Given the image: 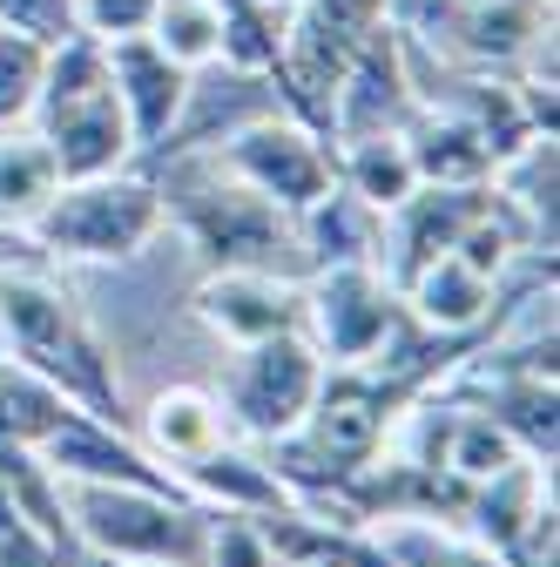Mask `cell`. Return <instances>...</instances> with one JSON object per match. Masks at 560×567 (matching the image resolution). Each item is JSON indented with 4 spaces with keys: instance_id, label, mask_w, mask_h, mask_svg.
I'll return each mask as SVG.
<instances>
[{
    "instance_id": "cell-11",
    "label": "cell",
    "mask_w": 560,
    "mask_h": 567,
    "mask_svg": "<svg viewBox=\"0 0 560 567\" xmlns=\"http://www.w3.org/2000/svg\"><path fill=\"white\" fill-rule=\"evenodd\" d=\"M263 115H291V102H284V89H277L270 68H237V61L189 68L183 115H176V128L163 135V150L143 169H156L169 156H203V150H217V142H230L237 128L263 122Z\"/></svg>"
},
{
    "instance_id": "cell-9",
    "label": "cell",
    "mask_w": 560,
    "mask_h": 567,
    "mask_svg": "<svg viewBox=\"0 0 560 567\" xmlns=\"http://www.w3.org/2000/svg\"><path fill=\"white\" fill-rule=\"evenodd\" d=\"M203 156H217L237 183H250L277 209H291V217H298V209H311L338 183L331 142L311 122H298V115H263V122L237 128L230 142H217V150H203Z\"/></svg>"
},
{
    "instance_id": "cell-15",
    "label": "cell",
    "mask_w": 560,
    "mask_h": 567,
    "mask_svg": "<svg viewBox=\"0 0 560 567\" xmlns=\"http://www.w3.org/2000/svg\"><path fill=\"white\" fill-rule=\"evenodd\" d=\"M108 48V89L128 115V135H135V169H143L156 150H163V135L176 128L183 115V95H189V68L169 61L149 34H128V41H102Z\"/></svg>"
},
{
    "instance_id": "cell-26",
    "label": "cell",
    "mask_w": 560,
    "mask_h": 567,
    "mask_svg": "<svg viewBox=\"0 0 560 567\" xmlns=\"http://www.w3.org/2000/svg\"><path fill=\"white\" fill-rule=\"evenodd\" d=\"M41 61L48 48L21 28H0V128H14L34 115V95H41Z\"/></svg>"
},
{
    "instance_id": "cell-3",
    "label": "cell",
    "mask_w": 560,
    "mask_h": 567,
    "mask_svg": "<svg viewBox=\"0 0 560 567\" xmlns=\"http://www.w3.org/2000/svg\"><path fill=\"white\" fill-rule=\"evenodd\" d=\"M68 520L95 560H163V567H203L209 514L183 486H102V480H61Z\"/></svg>"
},
{
    "instance_id": "cell-12",
    "label": "cell",
    "mask_w": 560,
    "mask_h": 567,
    "mask_svg": "<svg viewBox=\"0 0 560 567\" xmlns=\"http://www.w3.org/2000/svg\"><path fill=\"white\" fill-rule=\"evenodd\" d=\"M486 203H494V183H418L398 209H385L378 224V270L392 291L426 270L433 257H446L473 217H486Z\"/></svg>"
},
{
    "instance_id": "cell-31",
    "label": "cell",
    "mask_w": 560,
    "mask_h": 567,
    "mask_svg": "<svg viewBox=\"0 0 560 567\" xmlns=\"http://www.w3.org/2000/svg\"><path fill=\"white\" fill-rule=\"evenodd\" d=\"M257 8H263V14H277V21H284V14L298 8V0H257Z\"/></svg>"
},
{
    "instance_id": "cell-30",
    "label": "cell",
    "mask_w": 560,
    "mask_h": 567,
    "mask_svg": "<svg viewBox=\"0 0 560 567\" xmlns=\"http://www.w3.org/2000/svg\"><path fill=\"white\" fill-rule=\"evenodd\" d=\"M0 567H61V554L14 514L8 493H0Z\"/></svg>"
},
{
    "instance_id": "cell-22",
    "label": "cell",
    "mask_w": 560,
    "mask_h": 567,
    "mask_svg": "<svg viewBox=\"0 0 560 567\" xmlns=\"http://www.w3.org/2000/svg\"><path fill=\"white\" fill-rule=\"evenodd\" d=\"M338 156V183L352 189L359 203H372L378 217L398 209L412 189H418V169L405 156V135H359V142H331Z\"/></svg>"
},
{
    "instance_id": "cell-33",
    "label": "cell",
    "mask_w": 560,
    "mask_h": 567,
    "mask_svg": "<svg viewBox=\"0 0 560 567\" xmlns=\"http://www.w3.org/2000/svg\"><path fill=\"white\" fill-rule=\"evenodd\" d=\"M277 567H338V560H277Z\"/></svg>"
},
{
    "instance_id": "cell-32",
    "label": "cell",
    "mask_w": 560,
    "mask_h": 567,
    "mask_svg": "<svg viewBox=\"0 0 560 567\" xmlns=\"http://www.w3.org/2000/svg\"><path fill=\"white\" fill-rule=\"evenodd\" d=\"M102 567H163V560H102Z\"/></svg>"
},
{
    "instance_id": "cell-23",
    "label": "cell",
    "mask_w": 560,
    "mask_h": 567,
    "mask_svg": "<svg viewBox=\"0 0 560 567\" xmlns=\"http://www.w3.org/2000/svg\"><path fill=\"white\" fill-rule=\"evenodd\" d=\"M68 412H75V399H68L61 385H48V379L28 372L21 359H0V440L41 446Z\"/></svg>"
},
{
    "instance_id": "cell-1",
    "label": "cell",
    "mask_w": 560,
    "mask_h": 567,
    "mask_svg": "<svg viewBox=\"0 0 560 567\" xmlns=\"http://www.w3.org/2000/svg\"><path fill=\"white\" fill-rule=\"evenodd\" d=\"M163 189V217L189 237L209 270H284L298 277V217L237 183L217 156H169L149 169Z\"/></svg>"
},
{
    "instance_id": "cell-27",
    "label": "cell",
    "mask_w": 560,
    "mask_h": 567,
    "mask_svg": "<svg viewBox=\"0 0 560 567\" xmlns=\"http://www.w3.org/2000/svg\"><path fill=\"white\" fill-rule=\"evenodd\" d=\"M203 567H277V554H270V540H263L257 514H230V507L209 514Z\"/></svg>"
},
{
    "instance_id": "cell-2",
    "label": "cell",
    "mask_w": 560,
    "mask_h": 567,
    "mask_svg": "<svg viewBox=\"0 0 560 567\" xmlns=\"http://www.w3.org/2000/svg\"><path fill=\"white\" fill-rule=\"evenodd\" d=\"M0 338L14 344V359L28 372H41L48 385H61L82 412H95V419L128 425V433H135V419L122 405V385H115L108 344L75 311V298L54 291L48 277H34V270H0Z\"/></svg>"
},
{
    "instance_id": "cell-10",
    "label": "cell",
    "mask_w": 560,
    "mask_h": 567,
    "mask_svg": "<svg viewBox=\"0 0 560 567\" xmlns=\"http://www.w3.org/2000/svg\"><path fill=\"white\" fill-rule=\"evenodd\" d=\"M418 115V68H412V34L385 14L365 48L352 54V68L331 89V115L324 135L331 142H359V135H398Z\"/></svg>"
},
{
    "instance_id": "cell-29",
    "label": "cell",
    "mask_w": 560,
    "mask_h": 567,
    "mask_svg": "<svg viewBox=\"0 0 560 567\" xmlns=\"http://www.w3.org/2000/svg\"><path fill=\"white\" fill-rule=\"evenodd\" d=\"M0 28H21V34H34L41 48L82 34V28H75V0H0Z\"/></svg>"
},
{
    "instance_id": "cell-7",
    "label": "cell",
    "mask_w": 560,
    "mask_h": 567,
    "mask_svg": "<svg viewBox=\"0 0 560 567\" xmlns=\"http://www.w3.org/2000/svg\"><path fill=\"white\" fill-rule=\"evenodd\" d=\"M405 298L378 264H324L304 277V338L324 365H365L405 331Z\"/></svg>"
},
{
    "instance_id": "cell-6",
    "label": "cell",
    "mask_w": 560,
    "mask_h": 567,
    "mask_svg": "<svg viewBox=\"0 0 560 567\" xmlns=\"http://www.w3.org/2000/svg\"><path fill=\"white\" fill-rule=\"evenodd\" d=\"M392 14L466 75H514L547 41V0H392Z\"/></svg>"
},
{
    "instance_id": "cell-5",
    "label": "cell",
    "mask_w": 560,
    "mask_h": 567,
    "mask_svg": "<svg viewBox=\"0 0 560 567\" xmlns=\"http://www.w3.org/2000/svg\"><path fill=\"white\" fill-rule=\"evenodd\" d=\"M392 14V0H298L291 28H277V89H284L291 115L324 135L331 89L365 48V34ZM331 142V135H324Z\"/></svg>"
},
{
    "instance_id": "cell-13",
    "label": "cell",
    "mask_w": 560,
    "mask_h": 567,
    "mask_svg": "<svg viewBox=\"0 0 560 567\" xmlns=\"http://www.w3.org/2000/svg\"><path fill=\"white\" fill-rule=\"evenodd\" d=\"M189 311L224 344H257V338H277V331H304V277H284V270H209L189 291Z\"/></svg>"
},
{
    "instance_id": "cell-18",
    "label": "cell",
    "mask_w": 560,
    "mask_h": 567,
    "mask_svg": "<svg viewBox=\"0 0 560 567\" xmlns=\"http://www.w3.org/2000/svg\"><path fill=\"white\" fill-rule=\"evenodd\" d=\"M176 480H183L189 501H203V507H230V514H277V507H291V486L277 480V466L257 460L250 446H230V440H217L209 453L183 460Z\"/></svg>"
},
{
    "instance_id": "cell-19",
    "label": "cell",
    "mask_w": 560,
    "mask_h": 567,
    "mask_svg": "<svg viewBox=\"0 0 560 567\" xmlns=\"http://www.w3.org/2000/svg\"><path fill=\"white\" fill-rule=\"evenodd\" d=\"M378 209L359 203L344 183H331L311 209H298V244H304V264L324 270V264H378Z\"/></svg>"
},
{
    "instance_id": "cell-16",
    "label": "cell",
    "mask_w": 560,
    "mask_h": 567,
    "mask_svg": "<svg viewBox=\"0 0 560 567\" xmlns=\"http://www.w3.org/2000/svg\"><path fill=\"white\" fill-rule=\"evenodd\" d=\"M28 122L41 128V142L54 150L61 183L108 176V169H135V135H128V115H122L115 89L54 102V109H41V115H28Z\"/></svg>"
},
{
    "instance_id": "cell-8",
    "label": "cell",
    "mask_w": 560,
    "mask_h": 567,
    "mask_svg": "<svg viewBox=\"0 0 560 567\" xmlns=\"http://www.w3.org/2000/svg\"><path fill=\"white\" fill-rule=\"evenodd\" d=\"M324 385V359L304 331H277V338H257V344H237V372L224 385V419L237 425L243 440L270 446L304 425L311 399Z\"/></svg>"
},
{
    "instance_id": "cell-17",
    "label": "cell",
    "mask_w": 560,
    "mask_h": 567,
    "mask_svg": "<svg viewBox=\"0 0 560 567\" xmlns=\"http://www.w3.org/2000/svg\"><path fill=\"white\" fill-rule=\"evenodd\" d=\"M398 135H405V156H412L418 183H494V169H500L494 142H486V128L466 109L418 102V115Z\"/></svg>"
},
{
    "instance_id": "cell-4",
    "label": "cell",
    "mask_w": 560,
    "mask_h": 567,
    "mask_svg": "<svg viewBox=\"0 0 560 567\" xmlns=\"http://www.w3.org/2000/svg\"><path fill=\"white\" fill-rule=\"evenodd\" d=\"M163 189L149 169H108L61 183L48 209L28 224V244L41 257H75V264H128L163 237Z\"/></svg>"
},
{
    "instance_id": "cell-21",
    "label": "cell",
    "mask_w": 560,
    "mask_h": 567,
    "mask_svg": "<svg viewBox=\"0 0 560 567\" xmlns=\"http://www.w3.org/2000/svg\"><path fill=\"white\" fill-rule=\"evenodd\" d=\"M61 189V169H54V150L41 142V128H0V224L8 230H28L48 196Z\"/></svg>"
},
{
    "instance_id": "cell-28",
    "label": "cell",
    "mask_w": 560,
    "mask_h": 567,
    "mask_svg": "<svg viewBox=\"0 0 560 567\" xmlns=\"http://www.w3.org/2000/svg\"><path fill=\"white\" fill-rule=\"evenodd\" d=\"M149 21H156V0H75V28L95 41L149 34Z\"/></svg>"
},
{
    "instance_id": "cell-24",
    "label": "cell",
    "mask_w": 560,
    "mask_h": 567,
    "mask_svg": "<svg viewBox=\"0 0 560 567\" xmlns=\"http://www.w3.org/2000/svg\"><path fill=\"white\" fill-rule=\"evenodd\" d=\"M398 567H507L494 547H479L453 520H378L372 527Z\"/></svg>"
},
{
    "instance_id": "cell-25",
    "label": "cell",
    "mask_w": 560,
    "mask_h": 567,
    "mask_svg": "<svg viewBox=\"0 0 560 567\" xmlns=\"http://www.w3.org/2000/svg\"><path fill=\"white\" fill-rule=\"evenodd\" d=\"M149 41L169 61H183V68H209V61H224V48H230V21H224L217 0H156Z\"/></svg>"
},
{
    "instance_id": "cell-14",
    "label": "cell",
    "mask_w": 560,
    "mask_h": 567,
    "mask_svg": "<svg viewBox=\"0 0 560 567\" xmlns=\"http://www.w3.org/2000/svg\"><path fill=\"white\" fill-rule=\"evenodd\" d=\"M41 460H48V473L54 480H102V486H183L143 440L128 433V425H108V419H95V412H68L54 433L34 446Z\"/></svg>"
},
{
    "instance_id": "cell-20",
    "label": "cell",
    "mask_w": 560,
    "mask_h": 567,
    "mask_svg": "<svg viewBox=\"0 0 560 567\" xmlns=\"http://www.w3.org/2000/svg\"><path fill=\"white\" fill-rule=\"evenodd\" d=\"M135 440H143V446H149V453H156V460L176 473L183 460H196V453H209V446L224 440V399L176 385V392L149 399L143 425H135Z\"/></svg>"
}]
</instances>
